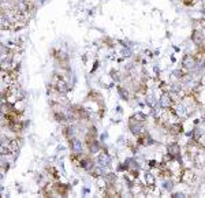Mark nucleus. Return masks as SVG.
<instances>
[{"instance_id":"9","label":"nucleus","mask_w":205,"mask_h":198,"mask_svg":"<svg viewBox=\"0 0 205 198\" xmlns=\"http://www.w3.org/2000/svg\"><path fill=\"white\" fill-rule=\"evenodd\" d=\"M118 92H119V94H121V97L123 100H127V97H129V93L126 92L123 87H118Z\"/></svg>"},{"instance_id":"4","label":"nucleus","mask_w":205,"mask_h":198,"mask_svg":"<svg viewBox=\"0 0 205 198\" xmlns=\"http://www.w3.org/2000/svg\"><path fill=\"white\" fill-rule=\"evenodd\" d=\"M159 104H160L162 108H170V105H171V100H170L168 94H163V96L160 97Z\"/></svg>"},{"instance_id":"7","label":"nucleus","mask_w":205,"mask_h":198,"mask_svg":"<svg viewBox=\"0 0 205 198\" xmlns=\"http://www.w3.org/2000/svg\"><path fill=\"white\" fill-rule=\"evenodd\" d=\"M130 130H131V133L133 134H141L144 131V127L142 126H140V124H130Z\"/></svg>"},{"instance_id":"6","label":"nucleus","mask_w":205,"mask_h":198,"mask_svg":"<svg viewBox=\"0 0 205 198\" xmlns=\"http://www.w3.org/2000/svg\"><path fill=\"white\" fill-rule=\"evenodd\" d=\"M58 90H59L60 93H67V92H68L67 83H66L64 81H59V82H58Z\"/></svg>"},{"instance_id":"14","label":"nucleus","mask_w":205,"mask_h":198,"mask_svg":"<svg viewBox=\"0 0 205 198\" xmlns=\"http://www.w3.org/2000/svg\"><path fill=\"white\" fill-rule=\"evenodd\" d=\"M172 197H176V198H179V197H185V194H183V193H175Z\"/></svg>"},{"instance_id":"13","label":"nucleus","mask_w":205,"mask_h":198,"mask_svg":"<svg viewBox=\"0 0 205 198\" xmlns=\"http://www.w3.org/2000/svg\"><path fill=\"white\" fill-rule=\"evenodd\" d=\"M200 135H201V134H200V130H197V128H195V130H194V133H193L194 139H195V141H198V139H200Z\"/></svg>"},{"instance_id":"10","label":"nucleus","mask_w":205,"mask_h":198,"mask_svg":"<svg viewBox=\"0 0 205 198\" xmlns=\"http://www.w3.org/2000/svg\"><path fill=\"white\" fill-rule=\"evenodd\" d=\"M145 179H146V183L149 184V186H153V184H154V178L152 176V174H146Z\"/></svg>"},{"instance_id":"3","label":"nucleus","mask_w":205,"mask_h":198,"mask_svg":"<svg viewBox=\"0 0 205 198\" xmlns=\"http://www.w3.org/2000/svg\"><path fill=\"white\" fill-rule=\"evenodd\" d=\"M71 150L74 153H77V155H80L82 152V142L80 139H75V138L71 139Z\"/></svg>"},{"instance_id":"1","label":"nucleus","mask_w":205,"mask_h":198,"mask_svg":"<svg viewBox=\"0 0 205 198\" xmlns=\"http://www.w3.org/2000/svg\"><path fill=\"white\" fill-rule=\"evenodd\" d=\"M182 64H183V67L186 68H194L195 66V59L193 58L191 55H186L183 58V60H182Z\"/></svg>"},{"instance_id":"12","label":"nucleus","mask_w":205,"mask_h":198,"mask_svg":"<svg viewBox=\"0 0 205 198\" xmlns=\"http://www.w3.org/2000/svg\"><path fill=\"white\" fill-rule=\"evenodd\" d=\"M172 187H174V184H172L171 180L164 182V188H166V190H172Z\"/></svg>"},{"instance_id":"8","label":"nucleus","mask_w":205,"mask_h":198,"mask_svg":"<svg viewBox=\"0 0 205 198\" xmlns=\"http://www.w3.org/2000/svg\"><path fill=\"white\" fill-rule=\"evenodd\" d=\"M92 174L94 175V176H101V175H103V167H100V165H99V168H93Z\"/></svg>"},{"instance_id":"5","label":"nucleus","mask_w":205,"mask_h":198,"mask_svg":"<svg viewBox=\"0 0 205 198\" xmlns=\"http://www.w3.org/2000/svg\"><path fill=\"white\" fill-rule=\"evenodd\" d=\"M168 153H170V155H171L172 157L178 156V155H179V146L176 145V143H172V145H170V146H168Z\"/></svg>"},{"instance_id":"2","label":"nucleus","mask_w":205,"mask_h":198,"mask_svg":"<svg viewBox=\"0 0 205 198\" xmlns=\"http://www.w3.org/2000/svg\"><path fill=\"white\" fill-rule=\"evenodd\" d=\"M97 163H99L100 167H108L109 163H111V157H109L107 153H101L97 159Z\"/></svg>"},{"instance_id":"11","label":"nucleus","mask_w":205,"mask_h":198,"mask_svg":"<svg viewBox=\"0 0 205 198\" xmlns=\"http://www.w3.org/2000/svg\"><path fill=\"white\" fill-rule=\"evenodd\" d=\"M99 149H100L99 142H93V145H90V152H92V153H97V152H99Z\"/></svg>"},{"instance_id":"15","label":"nucleus","mask_w":205,"mask_h":198,"mask_svg":"<svg viewBox=\"0 0 205 198\" xmlns=\"http://www.w3.org/2000/svg\"><path fill=\"white\" fill-rule=\"evenodd\" d=\"M123 53H125V56H130V51H129V49H125Z\"/></svg>"}]
</instances>
